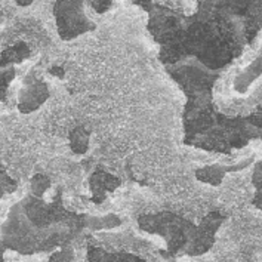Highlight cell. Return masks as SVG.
<instances>
[{
	"label": "cell",
	"mask_w": 262,
	"mask_h": 262,
	"mask_svg": "<svg viewBox=\"0 0 262 262\" xmlns=\"http://www.w3.org/2000/svg\"><path fill=\"white\" fill-rule=\"evenodd\" d=\"M222 221L224 218L218 212H212L197 227L175 213L162 212L159 215H144L138 220V224L141 230L162 235L170 253L200 256L213 246L215 233Z\"/></svg>",
	"instance_id": "1"
},
{
	"label": "cell",
	"mask_w": 262,
	"mask_h": 262,
	"mask_svg": "<svg viewBox=\"0 0 262 262\" xmlns=\"http://www.w3.org/2000/svg\"><path fill=\"white\" fill-rule=\"evenodd\" d=\"M83 9L84 0H56L54 14L56 18L58 34L62 40L76 39L97 28L92 21H89Z\"/></svg>",
	"instance_id": "2"
},
{
	"label": "cell",
	"mask_w": 262,
	"mask_h": 262,
	"mask_svg": "<svg viewBox=\"0 0 262 262\" xmlns=\"http://www.w3.org/2000/svg\"><path fill=\"white\" fill-rule=\"evenodd\" d=\"M48 98H49V91L45 83L40 80L28 82L26 83V88L19 94L18 108L24 114L33 113L37 110Z\"/></svg>",
	"instance_id": "3"
},
{
	"label": "cell",
	"mask_w": 262,
	"mask_h": 262,
	"mask_svg": "<svg viewBox=\"0 0 262 262\" xmlns=\"http://www.w3.org/2000/svg\"><path fill=\"white\" fill-rule=\"evenodd\" d=\"M252 162H253V159H248V160H245L242 163H237V165H218V163H213V165L203 166V167H199L195 170V178L200 182L209 184L212 187H218V185H221L224 177L227 173L242 170Z\"/></svg>",
	"instance_id": "4"
},
{
	"label": "cell",
	"mask_w": 262,
	"mask_h": 262,
	"mask_svg": "<svg viewBox=\"0 0 262 262\" xmlns=\"http://www.w3.org/2000/svg\"><path fill=\"white\" fill-rule=\"evenodd\" d=\"M89 184H91V190L94 193V197H92L94 202L99 203V202H102L105 199V194L108 191H114L119 187L120 181L114 178V177H111V175L98 172L91 178Z\"/></svg>",
	"instance_id": "5"
},
{
	"label": "cell",
	"mask_w": 262,
	"mask_h": 262,
	"mask_svg": "<svg viewBox=\"0 0 262 262\" xmlns=\"http://www.w3.org/2000/svg\"><path fill=\"white\" fill-rule=\"evenodd\" d=\"M88 259L89 261H111V262H139L142 261L141 258L135 256V255H127V253H119V255H114V253H107L101 249L94 248V246H89L88 250Z\"/></svg>",
	"instance_id": "6"
},
{
	"label": "cell",
	"mask_w": 262,
	"mask_h": 262,
	"mask_svg": "<svg viewBox=\"0 0 262 262\" xmlns=\"http://www.w3.org/2000/svg\"><path fill=\"white\" fill-rule=\"evenodd\" d=\"M70 147L76 154H84L89 147V130L79 126L70 134Z\"/></svg>",
	"instance_id": "7"
},
{
	"label": "cell",
	"mask_w": 262,
	"mask_h": 262,
	"mask_svg": "<svg viewBox=\"0 0 262 262\" xmlns=\"http://www.w3.org/2000/svg\"><path fill=\"white\" fill-rule=\"evenodd\" d=\"M262 71V56H259L255 62H253V66H250L243 74H240L237 79H235V91L237 92H245L246 89H248V86L250 84V82L256 77V76H259Z\"/></svg>",
	"instance_id": "8"
},
{
	"label": "cell",
	"mask_w": 262,
	"mask_h": 262,
	"mask_svg": "<svg viewBox=\"0 0 262 262\" xmlns=\"http://www.w3.org/2000/svg\"><path fill=\"white\" fill-rule=\"evenodd\" d=\"M49 188H51V180L46 175L37 173L33 177V180H31V193H33V195L41 197Z\"/></svg>",
	"instance_id": "9"
},
{
	"label": "cell",
	"mask_w": 262,
	"mask_h": 262,
	"mask_svg": "<svg viewBox=\"0 0 262 262\" xmlns=\"http://www.w3.org/2000/svg\"><path fill=\"white\" fill-rule=\"evenodd\" d=\"M253 184L256 187V195L253 203L262 209V162L255 166V173H253Z\"/></svg>",
	"instance_id": "10"
},
{
	"label": "cell",
	"mask_w": 262,
	"mask_h": 262,
	"mask_svg": "<svg viewBox=\"0 0 262 262\" xmlns=\"http://www.w3.org/2000/svg\"><path fill=\"white\" fill-rule=\"evenodd\" d=\"M73 252L67 248H62V250L59 252V253H56L54 255L52 258H51V261H73Z\"/></svg>",
	"instance_id": "11"
},
{
	"label": "cell",
	"mask_w": 262,
	"mask_h": 262,
	"mask_svg": "<svg viewBox=\"0 0 262 262\" xmlns=\"http://www.w3.org/2000/svg\"><path fill=\"white\" fill-rule=\"evenodd\" d=\"M16 3H18L19 6H28V5L33 3V0H16Z\"/></svg>",
	"instance_id": "12"
}]
</instances>
